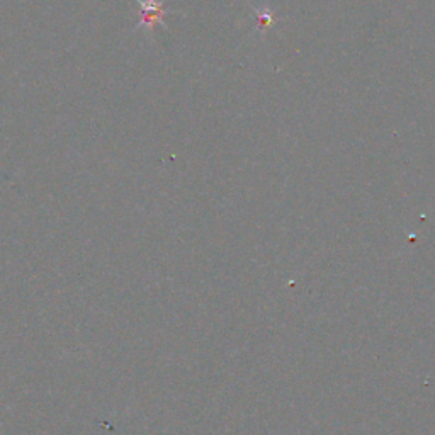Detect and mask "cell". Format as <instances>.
<instances>
[{"label": "cell", "instance_id": "1", "mask_svg": "<svg viewBox=\"0 0 435 435\" xmlns=\"http://www.w3.org/2000/svg\"><path fill=\"white\" fill-rule=\"evenodd\" d=\"M140 3V22L136 24V29L146 28L153 29L155 26H164L165 28V15H168L161 0H136Z\"/></svg>", "mask_w": 435, "mask_h": 435}, {"label": "cell", "instance_id": "2", "mask_svg": "<svg viewBox=\"0 0 435 435\" xmlns=\"http://www.w3.org/2000/svg\"><path fill=\"white\" fill-rule=\"evenodd\" d=\"M255 14H257V22H259V29L260 31H265L269 28V26L274 22V17H272V13L271 10L265 7V9H255Z\"/></svg>", "mask_w": 435, "mask_h": 435}]
</instances>
